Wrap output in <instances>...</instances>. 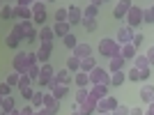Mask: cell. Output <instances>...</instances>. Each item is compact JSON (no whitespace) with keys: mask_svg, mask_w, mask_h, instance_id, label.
I'll list each match as a JSON object with an SVG mask.
<instances>
[{"mask_svg":"<svg viewBox=\"0 0 154 115\" xmlns=\"http://www.w3.org/2000/svg\"><path fill=\"white\" fill-rule=\"evenodd\" d=\"M99 53H101L103 58H117L122 55V44L117 42V39H110V37H103L101 42H99Z\"/></svg>","mask_w":154,"mask_h":115,"instance_id":"cell-1","label":"cell"},{"mask_svg":"<svg viewBox=\"0 0 154 115\" xmlns=\"http://www.w3.org/2000/svg\"><path fill=\"white\" fill-rule=\"evenodd\" d=\"M90 85H110V74L108 69H103L101 64L97 69L90 71Z\"/></svg>","mask_w":154,"mask_h":115,"instance_id":"cell-2","label":"cell"},{"mask_svg":"<svg viewBox=\"0 0 154 115\" xmlns=\"http://www.w3.org/2000/svg\"><path fill=\"white\" fill-rule=\"evenodd\" d=\"M12 64H14V71H16L19 76H23V74H28V69H30V62H28V53L19 51V53H16V55H14Z\"/></svg>","mask_w":154,"mask_h":115,"instance_id":"cell-3","label":"cell"},{"mask_svg":"<svg viewBox=\"0 0 154 115\" xmlns=\"http://www.w3.org/2000/svg\"><path fill=\"white\" fill-rule=\"evenodd\" d=\"M32 14H35V19H32V23L35 26H42L44 28L46 23V2H42V0H37V2H32Z\"/></svg>","mask_w":154,"mask_h":115,"instance_id":"cell-4","label":"cell"},{"mask_svg":"<svg viewBox=\"0 0 154 115\" xmlns=\"http://www.w3.org/2000/svg\"><path fill=\"white\" fill-rule=\"evenodd\" d=\"M143 14H145V7L134 5L131 9H129V14H127V26L129 28H138L143 23Z\"/></svg>","mask_w":154,"mask_h":115,"instance_id":"cell-5","label":"cell"},{"mask_svg":"<svg viewBox=\"0 0 154 115\" xmlns=\"http://www.w3.org/2000/svg\"><path fill=\"white\" fill-rule=\"evenodd\" d=\"M55 74H58V71L53 69V64H51V62H48V64H42V76H39L37 83L42 85V88H48V85L55 81Z\"/></svg>","mask_w":154,"mask_h":115,"instance_id":"cell-6","label":"cell"},{"mask_svg":"<svg viewBox=\"0 0 154 115\" xmlns=\"http://www.w3.org/2000/svg\"><path fill=\"white\" fill-rule=\"evenodd\" d=\"M117 106H120V101H117L115 97H110V95H108L106 99H101V101L97 104V113H99V115H103V113H113Z\"/></svg>","mask_w":154,"mask_h":115,"instance_id":"cell-7","label":"cell"},{"mask_svg":"<svg viewBox=\"0 0 154 115\" xmlns=\"http://www.w3.org/2000/svg\"><path fill=\"white\" fill-rule=\"evenodd\" d=\"M131 7H134V2H129V0H120V2H115V7H113V16H115L117 21L127 19V14H129Z\"/></svg>","mask_w":154,"mask_h":115,"instance_id":"cell-8","label":"cell"},{"mask_svg":"<svg viewBox=\"0 0 154 115\" xmlns=\"http://www.w3.org/2000/svg\"><path fill=\"white\" fill-rule=\"evenodd\" d=\"M134 37H136V32H134V28H129V26H122L120 30H117V42L122 46H127V44H134Z\"/></svg>","mask_w":154,"mask_h":115,"instance_id":"cell-9","label":"cell"},{"mask_svg":"<svg viewBox=\"0 0 154 115\" xmlns=\"http://www.w3.org/2000/svg\"><path fill=\"white\" fill-rule=\"evenodd\" d=\"M67 9H69V21H67V23H69V26H81V23H83V9L78 5H69Z\"/></svg>","mask_w":154,"mask_h":115,"instance_id":"cell-10","label":"cell"},{"mask_svg":"<svg viewBox=\"0 0 154 115\" xmlns=\"http://www.w3.org/2000/svg\"><path fill=\"white\" fill-rule=\"evenodd\" d=\"M51 53H53V42H48V44H39V51H37L39 64H48V58H51Z\"/></svg>","mask_w":154,"mask_h":115,"instance_id":"cell-11","label":"cell"},{"mask_svg":"<svg viewBox=\"0 0 154 115\" xmlns=\"http://www.w3.org/2000/svg\"><path fill=\"white\" fill-rule=\"evenodd\" d=\"M44 108L48 110L51 115H55V113L60 110V101L51 95V92H46V95H44Z\"/></svg>","mask_w":154,"mask_h":115,"instance_id":"cell-12","label":"cell"},{"mask_svg":"<svg viewBox=\"0 0 154 115\" xmlns=\"http://www.w3.org/2000/svg\"><path fill=\"white\" fill-rule=\"evenodd\" d=\"M48 92H51V95L60 101V99H64V97H67V92H69V85H60V83H55V81H53V83L48 85Z\"/></svg>","mask_w":154,"mask_h":115,"instance_id":"cell-13","label":"cell"},{"mask_svg":"<svg viewBox=\"0 0 154 115\" xmlns=\"http://www.w3.org/2000/svg\"><path fill=\"white\" fill-rule=\"evenodd\" d=\"M99 9H101V2H99V0L90 2V5L83 9V21L85 19H97V16H99Z\"/></svg>","mask_w":154,"mask_h":115,"instance_id":"cell-14","label":"cell"},{"mask_svg":"<svg viewBox=\"0 0 154 115\" xmlns=\"http://www.w3.org/2000/svg\"><path fill=\"white\" fill-rule=\"evenodd\" d=\"M14 16L21 21H32L35 19V14H32V7H14Z\"/></svg>","mask_w":154,"mask_h":115,"instance_id":"cell-15","label":"cell"},{"mask_svg":"<svg viewBox=\"0 0 154 115\" xmlns=\"http://www.w3.org/2000/svg\"><path fill=\"white\" fill-rule=\"evenodd\" d=\"M90 97H94L97 101H101L108 97V85H92L90 88Z\"/></svg>","mask_w":154,"mask_h":115,"instance_id":"cell-16","label":"cell"},{"mask_svg":"<svg viewBox=\"0 0 154 115\" xmlns=\"http://www.w3.org/2000/svg\"><path fill=\"white\" fill-rule=\"evenodd\" d=\"M71 55H76L78 60H85V58L92 55V48H90V44H78L76 48L71 51Z\"/></svg>","mask_w":154,"mask_h":115,"instance_id":"cell-17","label":"cell"},{"mask_svg":"<svg viewBox=\"0 0 154 115\" xmlns=\"http://www.w3.org/2000/svg\"><path fill=\"white\" fill-rule=\"evenodd\" d=\"M97 99L94 97H88V101L85 104H81V115H92V113H97Z\"/></svg>","mask_w":154,"mask_h":115,"instance_id":"cell-18","label":"cell"},{"mask_svg":"<svg viewBox=\"0 0 154 115\" xmlns=\"http://www.w3.org/2000/svg\"><path fill=\"white\" fill-rule=\"evenodd\" d=\"M53 39H55L53 26H44L42 30H39V42H42V44H48V42H53Z\"/></svg>","mask_w":154,"mask_h":115,"instance_id":"cell-19","label":"cell"},{"mask_svg":"<svg viewBox=\"0 0 154 115\" xmlns=\"http://www.w3.org/2000/svg\"><path fill=\"white\" fill-rule=\"evenodd\" d=\"M69 28H71L69 23H55V26H53V32H55V37H58V39H64L67 35H71Z\"/></svg>","mask_w":154,"mask_h":115,"instance_id":"cell-20","label":"cell"},{"mask_svg":"<svg viewBox=\"0 0 154 115\" xmlns=\"http://www.w3.org/2000/svg\"><path fill=\"white\" fill-rule=\"evenodd\" d=\"M140 99L147 104V106L154 101V88H152V85H143V88H140Z\"/></svg>","mask_w":154,"mask_h":115,"instance_id":"cell-21","label":"cell"},{"mask_svg":"<svg viewBox=\"0 0 154 115\" xmlns=\"http://www.w3.org/2000/svg\"><path fill=\"white\" fill-rule=\"evenodd\" d=\"M124 62H127V60H124L122 55H117V58H113V60H110V64H108V71H110V74H115V71H122Z\"/></svg>","mask_w":154,"mask_h":115,"instance_id":"cell-22","label":"cell"},{"mask_svg":"<svg viewBox=\"0 0 154 115\" xmlns=\"http://www.w3.org/2000/svg\"><path fill=\"white\" fill-rule=\"evenodd\" d=\"M97 67H99V64H97V60L94 58H85V60H81V71H85V74H90L92 69H97Z\"/></svg>","mask_w":154,"mask_h":115,"instance_id":"cell-23","label":"cell"},{"mask_svg":"<svg viewBox=\"0 0 154 115\" xmlns=\"http://www.w3.org/2000/svg\"><path fill=\"white\" fill-rule=\"evenodd\" d=\"M74 83H76L78 88H88V85H90V74H85V71H78L76 76H74Z\"/></svg>","mask_w":154,"mask_h":115,"instance_id":"cell-24","label":"cell"},{"mask_svg":"<svg viewBox=\"0 0 154 115\" xmlns=\"http://www.w3.org/2000/svg\"><path fill=\"white\" fill-rule=\"evenodd\" d=\"M0 108H2V113H7V115L14 113V110H16L14 108V99L12 97H2V99H0Z\"/></svg>","mask_w":154,"mask_h":115,"instance_id":"cell-25","label":"cell"},{"mask_svg":"<svg viewBox=\"0 0 154 115\" xmlns=\"http://www.w3.org/2000/svg\"><path fill=\"white\" fill-rule=\"evenodd\" d=\"M122 58L124 60H136V58H138V53H136V46L134 44H127V46H122Z\"/></svg>","mask_w":154,"mask_h":115,"instance_id":"cell-26","label":"cell"},{"mask_svg":"<svg viewBox=\"0 0 154 115\" xmlns=\"http://www.w3.org/2000/svg\"><path fill=\"white\" fill-rule=\"evenodd\" d=\"M74 78L69 76V69H62V71H58L55 74V83H60V85H69Z\"/></svg>","mask_w":154,"mask_h":115,"instance_id":"cell-27","label":"cell"},{"mask_svg":"<svg viewBox=\"0 0 154 115\" xmlns=\"http://www.w3.org/2000/svg\"><path fill=\"white\" fill-rule=\"evenodd\" d=\"M69 21V9L67 7H58L55 9V23H67Z\"/></svg>","mask_w":154,"mask_h":115,"instance_id":"cell-28","label":"cell"},{"mask_svg":"<svg viewBox=\"0 0 154 115\" xmlns=\"http://www.w3.org/2000/svg\"><path fill=\"white\" fill-rule=\"evenodd\" d=\"M64 62H67V69H69V71H76V74L81 71V60H78L76 55H69Z\"/></svg>","mask_w":154,"mask_h":115,"instance_id":"cell-29","label":"cell"},{"mask_svg":"<svg viewBox=\"0 0 154 115\" xmlns=\"http://www.w3.org/2000/svg\"><path fill=\"white\" fill-rule=\"evenodd\" d=\"M124 81H127V74H124V71H115V74H110V85L120 88Z\"/></svg>","mask_w":154,"mask_h":115,"instance_id":"cell-30","label":"cell"},{"mask_svg":"<svg viewBox=\"0 0 154 115\" xmlns=\"http://www.w3.org/2000/svg\"><path fill=\"white\" fill-rule=\"evenodd\" d=\"M88 97H90V90H88V88H78L76 90V104H78V106L88 101Z\"/></svg>","mask_w":154,"mask_h":115,"instance_id":"cell-31","label":"cell"},{"mask_svg":"<svg viewBox=\"0 0 154 115\" xmlns=\"http://www.w3.org/2000/svg\"><path fill=\"white\" fill-rule=\"evenodd\" d=\"M62 44H64V48H69V51H74L78 46V39H76V35H67V37L62 39Z\"/></svg>","mask_w":154,"mask_h":115,"instance_id":"cell-32","label":"cell"},{"mask_svg":"<svg viewBox=\"0 0 154 115\" xmlns=\"http://www.w3.org/2000/svg\"><path fill=\"white\" fill-rule=\"evenodd\" d=\"M44 95H46V92H35V97H32V106H35V108H44Z\"/></svg>","mask_w":154,"mask_h":115,"instance_id":"cell-33","label":"cell"},{"mask_svg":"<svg viewBox=\"0 0 154 115\" xmlns=\"http://www.w3.org/2000/svg\"><path fill=\"white\" fill-rule=\"evenodd\" d=\"M0 16H2V21H9V19H14V9L9 5H2V9H0Z\"/></svg>","mask_w":154,"mask_h":115,"instance_id":"cell-34","label":"cell"},{"mask_svg":"<svg viewBox=\"0 0 154 115\" xmlns=\"http://www.w3.org/2000/svg\"><path fill=\"white\" fill-rule=\"evenodd\" d=\"M134 64H136V69H149V62H147V58H145V55H138L134 60Z\"/></svg>","mask_w":154,"mask_h":115,"instance_id":"cell-35","label":"cell"},{"mask_svg":"<svg viewBox=\"0 0 154 115\" xmlns=\"http://www.w3.org/2000/svg\"><path fill=\"white\" fill-rule=\"evenodd\" d=\"M19 44H21V42H19L16 37H14L12 32H9V35L5 37V46H7V48H19Z\"/></svg>","mask_w":154,"mask_h":115,"instance_id":"cell-36","label":"cell"},{"mask_svg":"<svg viewBox=\"0 0 154 115\" xmlns=\"http://www.w3.org/2000/svg\"><path fill=\"white\" fill-rule=\"evenodd\" d=\"M97 26H99V23H97V19H85V21H83V28H85L88 32H94Z\"/></svg>","mask_w":154,"mask_h":115,"instance_id":"cell-37","label":"cell"},{"mask_svg":"<svg viewBox=\"0 0 154 115\" xmlns=\"http://www.w3.org/2000/svg\"><path fill=\"white\" fill-rule=\"evenodd\" d=\"M110 115H131V108H129V106H124V104H120V106H117Z\"/></svg>","mask_w":154,"mask_h":115,"instance_id":"cell-38","label":"cell"},{"mask_svg":"<svg viewBox=\"0 0 154 115\" xmlns=\"http://www.w3.org/2000/svg\"><path fill=\"white\" fill-rule=\"evenodd\" d=\"M5 83H9V85H16V88H19V83H21V76L16 74V71H14V74H9V76L5 78Z\"/></svg>","mask_w":154,"mask_h":115,"instance_id":"cell-39","label":"cell"},{"mask_svg":"<svg viewBox=\"0 0 154 115\" xmlns=\"http://www.w3.org/2000/svg\"><path fill=\"white\" fill-rule=\"evenodd\" d=\"M30 83H35V81H32V78L28 76V74H23V76H21V83H19V90H26V88H30Z\"/></svg>","mask_w":154,"mask_h":115,"instance_id":"cell-40","label":"cell"},{"mask_svg":"<svg viewBox=\"0 0 154 115\" xmlns=\"http://www.w3.org/2000/svg\"><path fill=\"white\" fill-rule=\"evenodd\" d=\"M127 81H134V83H138V81H140V71H138V69L134 67V69H131V71L127 74Z\"/></svg>","mask_w":154,"mask_h":115,"instance_id":"cell-41","label":"cell"},{"mask_svg":"<svg viewBox=\"0 0 154 115\" xmlns=\"http://www.w3.org/2000/svg\"><path fill=\"white\" fill-rule=\"evenodd\" d=\"M143 23H154V14L149 7H145V14H143Z\"/></svg>","mask_w":154,"mask_h":115,"instance_id":"cell-42","label":"cell"},{"mask_svg":"<svg viewBox=\"0 0 154 115\" xmlns=\"http://www.w3.org/2000/svg\"><path fill=\"white\" fill-rule=\"evenodd\" d=\"M21 97H23V99H26L28 104L32 101V97H35V92H32V88H26V90H21Z\"/></svg>","mask_w":154,"mask_h":115,"instance_id":"cell-43","label":"cell"},{"mask_svg":"<svg viewBox=\"0 0 154 115\" xmlns=\"http://www.w3.org/2000/svg\"><path fill=\"white\" fill-rule=\"evenodd\" d=\"M9 88H12V85L2 81V83H0V97H12V95H9Z\"/></svg>","mask_w":154,"mask_h":115,"instance_id":"cell-44","label":"cell"},{"mask_svg":"<svg viewBox=\"0 0 154 115\" xmlns=\"http://www.w3.org/2000/svg\"><path fill=\"white\" fill-rule=\"evenodd\" d=\"M35 39H39V32L35 30V26L28 30V37H26V42H35Z\"/></svg>","mask_w":154,"mask_h":115,"instance_id":"cell-45","label":"cell"},{"mask_svg":"<svg viewBox=\"0 0 154 115\" xmlns=\"http://www.w3.org/2000/svg\"><path fill=\"white\" fill-rule=\"evenodd\" d=\"M145 58H147V62H149V64H154V46H149V48H147Z\"/></svg>","mask_w":154,"mask_h":115,"instance_id":"cell-46","label":"cell"},{"mask_svg":"<svg viewBox=\"0 0 154 115\" xmlns=\"http://www.w3.org/2000/svg\"><path fill=\"white\" fill-rule=\"evenodd\" d=\"M143 39H145V37H143V32H136V37H134V46H136V48L143 44Z\"/></svg>","mask_w":154,"mask_h":115,"instance_id":"cell-47","label":"cell"},{"mask_svg":"<svg viewBox=\"0 0 154 115\" xmlns=\"http://www.w3.org/2000/svg\"><path fill=\"white\" fill-rule=\"evenodd\" d=\"M140 71V81H147L149 78V69H138Z\"/></svg>","mask_w":154,"mask_h":115,"instance_id":"cell-48","label":"cell"},{"mask_svg":"<svg viewBox=\"0 0 154 115\" xmlns=\"http://www.w3.org/2000/svg\"><path fill=\"white\" fill-rule=\"evenodd\" d=\"M131 115H145V110H140V108H131Z\"/></svg>","mask_w":154,"mask_h":115,"instance_id":"cell-49","label":"cell"},{"mask_svg":"<svg viewBox=\"0 0 154 115\" xmlns=\"http://www.w3.org/2000/svg\"><path fill=\"white\" fill-rule=\"evenodd\" d=\"M35 115H51V113H48L46 108H39V110H35Z\"/></svg>","mask_w":154,"mask_h":115,"instance_id":"cell-50","label":"cell"},{"mask_svg":"<svg viewBox=\"0 0 154 115\" xmlns=\"http://www.w3.org/2000/svg\"><path fill=\"white\" fill-rule=\"evenodd\" d=\"M145 113H147V115H154V101L147 106V110H145Z\"/></svg>","mask_w":154,"mask_h":115,"instance_id":"cell-51","label":"cell"},{"mask_svg":"<svg viewBox=\"0 0 154 115\" xmlns=\"http://www.w3.org/2000/svg\"><path fill=\"white\" fill-rule=\"evenodd\" d=\"M9 115H23V113H21V110H14V113H9Z\"/></svg>","mask_w":154,"mask_h":115,"instance_id":"cell-52","label":"cell"},{"mask_svg":"<svg viewBox=\"0 0 154 115\" xmlns=\"http://www.w3.org/2000/svg\"><path fill=\"white\" fill-rule=\"evenodd\" d=\"M149 9H152V14H154V5H149Z\"/></svg>","mask_w":154,"mask_h":115,"instance_id":"cell-53","label":"cell"},{"mask_svg":"<svg viewBox=\"0 0 154 115\" xmlns=\"http://www.w3.org/2000/svg\"><path fill=\"white\" fill-rule=\"evenodd\" d=\"M0 115H7V113H2V110H0Z\"/></svg>","mask_w":154,"mask_h":115,"instance_id":"cell-54","label":"cell"},{"mask_svg":"<svg viewBox=\"0 0 154 115\" xmlns=\"http://www.w3.org/2000/svg\"><path fill=\"white\" fill-rule=\"evenodd\" d=\"M71 115H81V113H71Z\"/></svg>","mask_w":154,"mask_h":115,"instance_id":"cell-55","label":"cell"},{"mask_svg":"<svg viewBox=\"0 0 154 115\" xmlns=\"http://www.w3.org/2000/svg\"><path fill=\"white\" fill-rule=\"evenodd\" d=\"M103 115H110V113H103Z\"/></svg>","mask_w":154,"mask_h":115,"instance_id":"cell-56","label":"cell"}]
</instances>
